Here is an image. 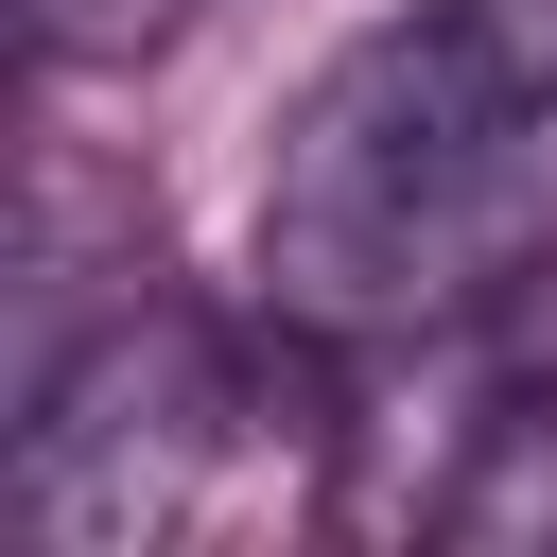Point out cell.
<instances>
[{"instance_id": "obj_1", "label": "cell", "mask_w": 557, "mask_h": 557, "mask_svg": "<svg viewBox=\"0 0 557 557\" xmlns=\"http://www.w3.org/2000/svg\"><path fill=\"white\" fill-rule=\"evenodd\" d=\"M540 122L487 87V52L453 35V0L383 17L366 52L313 70V104L278 122V174H261V278L296 313H383L418 296V261H453V226L505 191Z\"/></svg>"}, {"instance_id": "obj_2", "label": "cell", "mask_w": 557, "mask_h": 557, "mask_svg": "<svg viewBox=\"0 0 557 557\" xmlns=\"http://www.w3.org/2000/svg\"><path fill=\"white\" fill-rule=\"evenodd\" d=\"M209 418H226V366H209L191 331H104V348L52 366L35 418H17V470H0L17 540H35V557H139V540L191 505Z\"/></svg>"}, {"instance_id": "obj_3", "label": "cell", "mask_w": 557, "mask_h": 557, "mask_svg": "<svg viewBox=\"0 0 557 557\" xmlns=\"http://www.w3.org/2000/svg\"><path fill=\"white\" fill-rule=\"evenodd\" d=\"M453 540H557V383H522L505 418H470V470L435 505Z\"/></svg>"}]
</instances>
